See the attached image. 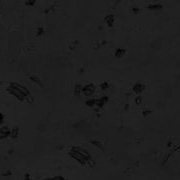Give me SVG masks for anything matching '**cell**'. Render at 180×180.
<instances>
[{"mask_svg":"<svg viewBox=\"0 0 180 180\" xmlns=\"http://www.w3.org/2000/svg\"><path fill=\"white\" fill-rule=\"evenodd\" d=\"M8 92L14 96L16 99L20 100V101H28L29 97H31V94H30V91L25 87L23 86L22 84H19V83H11L8 88H7Z\"/></svg>","mask_w":180,"mask_h":180,"instance_id":"obj_1","label":"cell"},{"mask_svg":"<svg viewBox=\"0 0 180 180\" xmlns=\"http://www.w3.org/2000/svg\"><path fill=\"white\" fill-rule=\"evenodd\" d=\"M70 156L82 165H87L92 161V157L90 156V154L80 147H73L70 150Z\"/></svg>","mask_w":180,"mask_h":180,"instance_id":"obj_2","label":"cell"},{"mask_svg":"<svg viewBox=\"0 0 180 180\" xmlns=\"http://www.w3.org/2000/svg\"><path fill=\"white\" fill-rule=\"evenodd\" d=\"M94 91H95V86L93 84H87L82 87V94L84 96H87V97L92 96Z\"/></svg>","mask_w":180,"mask_h":180,"instance_id":"obj_3","label":"cell"},{"mask_svg":"<svg viewBox=\"0 0 180 180\" xmlns=\"http://www.w3.org/2000/svg\"><path fill=\"white\" fill-rule=\"evenodd\" d=\"M144 90V85L142 84V83H136V84H134V86H133V91H134V93H136L137 95H139L142 91Z\"/></svg>","mask_w":180,"mask_h":180,"instance_id":"obj_4","label":"cell"},{"mask_svg":"<svg viewBox=\"0 0 180 180\" xmlns=\"http://www.w3.org/2000/svg\"><path fill=\"white\" fill-rule=\"evenodd\" d=\"M10 135V130L8 129V127H3L0 129V137L3 138V137H7Z\"/></svg>","mask_w":180,"mask_h":180,"instance_id":"obj_5","label":"cell"},{"mask_svg":"<svg viewBox=\"0 0 180 180\" xmlns=\"http://www.w3.org/2000/svg\"><path fill=\"white\" fill-rule=\"evenodd\" d=\"M114 21H115V18H114V16L113 15H107L106 17H105V22L109 25V26H112L113 24H114Z\"/></svg>","mask_w":180,"mask_h":180,"instance_id":"obj_6","label":"cell"},{"mask_svg":"<svg viewBox=\"0 0 180 180\" xmlns=\"http://www.w3.org/2000/svg\"><path fill=\"white\" fill-rule=\"evenodd\" d=\"M107 102V97H101L100 99H96V106L102 107Z\"/></svg>","mask_w":180,"mask_h":180,"instance_id":"obj_7","label":"cell"},{"mask_svg":"<svg viewBox=\"0 0 180 180\" xmlns=\"http://www.w3.org/2000/svg\"><path fill=\"white\" fill-rule=\"evenodd\" d=\"M124 54H125V50H124L123 48H118V49L116 50V52H115V56L118 57V58L124 56Z\"/></svg>","mask_w":180,"mask_h":180,"instance_id":"obj_8","label":"cell"},{"mask_svg":"<svg viewBox=\"0 0 180 180\" xmlns=\"http://www.w3.org/2000/svg\"><path fill=\"white\" fill-rule=\"evenodd\" d=\"M86 105L88 107H93V106H96V99H92V98H89L86 100Z\"/></svg>","mask_w":180,"mask_h":180,"instance_id":"obj_9","label":"cell"},{"mask_svg":"<svg viewBox=\"0 0 180 180\" xmlns=\"http://www.w3.org/2000/svg\"><path fill=\"white\" fill-rule=\"evenodd\" d=\"M82 87H83V86H81V85H79V84H77V85L75 86V89H74L75 95H81V94H82Z\"/></svg>","mask_w":180,"mask_h":180,"instance_id":"obj_10","label":"cell"},{"mask_svg":"<svg viewBox=\"0 0 180 180\" xmlns=\"http://www.w3.org/2000/svg\"><path fill=\"white\" fill-rule=\"evenodd\" d=\"M161 8H162L161 4H153V5L148 6V9H150V10H160Z\"/></svg>","mask_w":180,"mask_h":180,"instance_id":"obj_11","label":"cell"},{"mask_svg":"<svg viewBox=\"0 0 180 180\" xmlns=\"http://www.w3.org/2000/svg\"><path fill=\"white\" fill-rule=\"evenodd\" d=\"M42 180H65L63 177H60V176H55L53 178H45V179H42Z\"/></svg>","mask_w":180,"mask_h":180,"instance_id":"obj_12","label":"cell"},{"mask_svg":"<svg viewBox=\"0 0 180 180\" xmlns=\"http://www.w3.org/2000/svg\"><path fill=\"white\" fill-rule=\"evenodd\" d=\"M35 2H36V0H27L26 4L29 5V6H33V5L35 4Z\"/></svg>","mask_w":180,"mask_h":180,"instance_id":"obj_13","label":"cell"},{"mask_svg":"<svg viewBox=\"0 0 180 180\" xmlns=\"http://www.w3.org/2000/svg\"><path fill=\"white\" fill-rule=\"evenodd\" d=\"M108 86H109L108 83H107V82H104V83L101 84V89H102V90H105V89L108 88Z\"/></svg>","mask_w":180,"mask_h":180,"instance_id":"obj_14","label":"cell"},{"mask_svg":"<svg viewBox=\"0 0 180 180\" xmlns=\"http://www.w3.org/2000/svg\"><path fill=\"white\" fill-rule=\"evenodd\" d=\"M135 101H136V103H137V104L139 103V101L141 102V101H142V98H141V96H137V98H136V100H135Z\"/></svg>","mask_w":180,"mask_h":180,"instance_id":"obj_15","label":"cell"},{"mask_svg":"<svg viewBox=\"0 0 180 180\" xmlns=\"http://www.w3.org/2000/svg\"><path fill=\"white\" fill-rule=\"evenodd\" d=\"M3 120H4V116H3V114H1V113H0V124L2 123V121H3Z\"/></svg>","mask_w":180,"mask_h":180,"instance_id":"obj_16","label":"cell"},{"mask_svg":"<svg viewBox=\"0 0 180 180\" xmlns=\"http://www.w3.org/2000/svg\"><path fill=\"white\" fill-rule=\"evenodd\" d=\"M25 180H30V177H29V175H26V177H25Z\"/></svg>","mask_w":180,"mask_h":180,"instance_id":"obj_17","label":"cell"}]
</instances>
